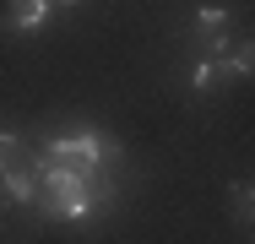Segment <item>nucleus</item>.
<instances>
[{
  "label": "nucleus",
  "mask_w": 255,
  "mask_h": 244,
  "mask_svg": "<svg viewBox=\"0 0 255 244\" xmlns=\"http://www.w3.org/2000/svg\"><path fill=\"white\" fill-rule=\"evenodd\" d=\"M120 157V146L103 141L98 130H76V136H60V141L44 146V163L60 168V174H76V179H93L103 163H114Z\"/></svg>",
  "instance_id": "nucleus-1"
},
{
  "label": "nucleus",
  "mask_w": 255,
  "mask_h": 244,
  "mask_svg": "<svg viewBox=\"0 0 255 244\" xmlns=\"http://www.w3.org/2000/svg\"><path fill=\"white\" fill-rule=\"evenodd\" d=\"M44 16H49V0H11V22H16L22 33H27V27H38Z\"/></svg>",
  "instance_id": "nucleus-2"
},
{
  "label": "nucleus",
  "mask_w": 255,
  "mask_h": 244,
  "mask_svg": "<svg viewBox=\"0 0 255 244\" xmlns=\"http://www.w3.org/2000/svg\"><path fill=\"white\" fill-rule=\"evenodd\" d=\"M223 27H228V16H223L217 5H206V11H201V33L212 38V44H217V33H223Z\"/></svg>",
  "instance_id": "nucleus-3"
},
{
  "label": "nucleus",
  "mask_w": 255,
  "mask_h": 244,
  "mask_svg": "<svg viewBox=\"0 0 255 244\" xmlns=\"http://www.w3.org/2000/svg\"><path fill=\"white\" fill-rule=\"evenodd\" d=\"M234 206H239V217H250V206H255V190L245 185V179L234 185Z\"/></svg>",
  "instance_id": "nucleus-4"
},
{
  "label": "nucleus",
  "mask_w": 255,
  "mask_h": 244,
  "mask_svg": "<svg viewBox=\"0 0 255 244\" xmlns=\"http://www.w3.org/2000/svg\"><path fill=\"white\" fill-rule=\"evenodd\" d=\"M11 141H16V136H11V130H0V152H5V146H11Z\"/></svg>",
  "instance_id": "nucleus-5"
},
{
  "label": "nucleus",
  "mask_w": 255,
  "mask_h": 244,
  "mask_svg": "<svg viewBox=\"0 0 255 244\" xmlns=\"http://www.w3.org/2000/svg\"><path fill=\"white\" fill-rule=\"evenodd\" d=\"M60 5H76V0H60Z\"/></svg>",
  "instance_id": "nucleus-6"
}]
</instances>
